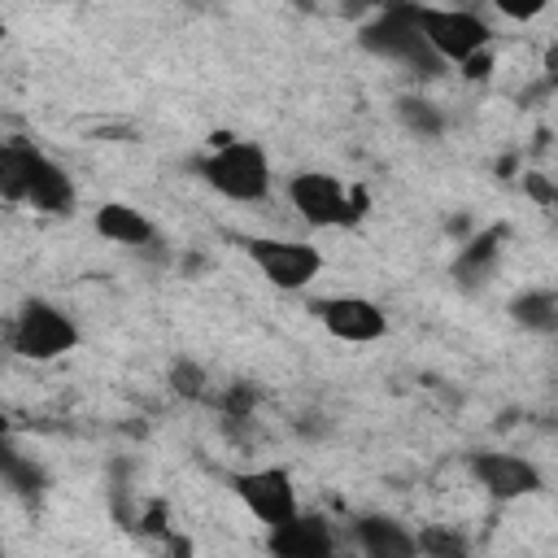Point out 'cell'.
Instances as JSON below:
<instances>
[{"mask_svg": "<svg viewBox=\"0 0 558 558\" xmlns=\"http://www.w3.org/2000/svg\"><path fill=\"white\" fill-rule=\"evenodd\" d=\"M0 196L13 205H35L39 214H52V218L74 214L78 205V192L65 166L26 140L0 144Z\"/></svg>", "mask_w": 558, "mask_h": 558, "instance_id": "6da1fadb", "label": "cell"}, {"mask_svg": "<svg viewBox=\"0 0 558 558\" xmlns=\"http://www.w3.org/2000/svg\"><path fill=\"white\" fill-rule=\"evenodd\" d=\"M192 174L214 187L218 196L235 201V205H257L270 196V157L262 144L253 140H218L209 153L192 157Z\"/></svg>", "mask_w": 558, "mask_h": 558, "instance_id": "7a4b0ae2", "label": "cell"}, {"mask_svg": "<svg viewBox=\"0 0 558 558\" xmlns=\"http://www.w3.org/2000/svg\"><path fill=\"white\" fill-rule=\"evenodd\" d=\"M357 44L371 57H384V61L405 65L410 74H440L445 70V61L432 52V44L423 39V31L414 22V4H388V9H379L357 31Z\"/></svg>", "mask_w": 558, "mask_h": 558, "instance_id": "3957f363", "label": "cell"}, {"mask_svg": "<svg viewBox=\"0 0 558 558\" xmlns=\"http://www.w3.org/2000/svg\"><path fill=\"white\" fill-rule=\"evenodd\" d=\"M288 201H292V209L310 227H331V231L357 227L366 218V209H371V201H366L362 187H344L327 170H301V174H292L288 179Z\"/></svg>", "mask_w": 558, "mask_h": 558, "instance_id": "277c9868", "label": "cell"}, {"mask_svg": "<svg viewBox=\"0 0 558 558\" xmlns=\"http://www.w3.org/2000/svg\"><path fill=\"white\" fill-rule=\"evenodd\" d=\"M9 344L26 362H57L78 349V323L61 305H52L44 296H26L22 310L13 314Z\"/></svg>", "mask_w": 558, "mask_h": 558, "instance_id": "5b68a950", "label": "cell"}, {"mask_svg": "<svg viewBox=\"0 0 558 558\" xmlns=\"http://www.w3.org/2000/svg\"><path fill=\"white\" fill-rule=\"evenodd\" d=\"M414 22L432 52L445 65H466L471 57L488 52V22L471 9H436V4H414Z\"/></svg>", "mask_w": 558, "mask_h": 558, "instance_id": "8992f818", "label": "cell"}, {"mask_svg": "<svg viewBox=\"0 0 558 558\" xmlns=\"http://www.w3.org/2000/svg\"><path fill=\"white\" fill-rule=\"evenodd\" d=\"M244 257L262 270V279L279 292H301L323 275V253L301 240H275V235H240Z\"/></svg>", "mask_w": 558, "mask_h": 558, "instance_id": "52a82bcc", "label": "cell"}, {"mask_svg": "<svg viewBox=\"0 0 558 558\" xmlns=\"http://www.w3.org/2000/svg\"><path fill=\"white\" fill-rule=\"evenodd\" d=\"M231 493L244 501V510L270 532L279 523H288L292 514H301L296 501V484L288 466H257V471H240L231 475Z\"/></svg>", "mask_w": 558, "mask_h": 558, "instance_id": "ba28073f", "label": "cell"}, {"mask_svg": "<svg viewBox=\"0 0 558 558\" xmlns=\"http://www.w3.org/2000/svg\"><path fill=\"white\" fill-rule=\"evenodd\" d=\"M466 471L493 501H519L545 488V475L536 471V462H527L523 453H506V449H475L466 458Z\"/></svg>", "mask_w": 558, "mask_h": 558, "instance_id": "9c48e42d", "label": "cell"}, {"mask_svg": "<svg viewBox=\"0 0 558 558\" xmlns=\"http://www.w3.org/2000/svg\"><path fill=\"white\" fill-rule=\"evenodd\" d=\"M314 318L344 344H375L388 336V314L371 296H323L314 301Z\"/></svg>", "mask_w": 558, "mask_h": 558, "instance_id": "30bf717a", "label": "cell"}, {"mask_svg": "<svg viewBox=\"0 0 558 558\" xmlns=\"http://www.w3.org/2000/svg\"><path fill=\"white\" fill-rule=\"evenodd\" d=\"M266 554L270 558H336V532L323 514L301 510L288 523L266 532Z\"/></svg>", "mask_w": 558, "mask_h": 558, "instance_id": "8fae6325", "label": "cell"}, {"mask_svg": "<svg viewBox=\"0 0 558 558\" xmlns=\"http://www.w3.org/2000/svg\"><path fill=\"white\" fill-rule=\"evenodd\" d=\"M349 536L362 558H418V532H410L392 514H357Z\"/></svg>", "mask_w": 558, "mask_h": 558, "instance_id": "7c38bea8", "label": "cell"}, {"mask_svg": "<svg viewBox=\"0 0 558 558\" xmlns=\"http://www.w3.org/2000/svg\"><path fill=\"white\" fill-rule=\"evenodd\" d=\"M92 227H96L105 240L126 244V248H135V253H148L153 244H161V235H157V227L148 222V214H140L135 205H122V201H105V205L92 214Z\"/></svg>", "mask_w": 558, "mask_h": 558, "instance_id": "4fadbf2b", "label": "cell"}, {"mask_svg": "<svg viewBox=\"0 0 558 558\" xmlns=\"http://www.w3.org/2000/svg\"><path fill=\"white\" fill-rule=\"evenodd\" d=\"M0 466H4V484H9L17 497H26V501H39V497H44V484H48L44 466H39L35 458H22L13 440H4V449H0Z\"/></svg>", "mask_w": 558, "mask_h": 558, "instance_id": "5bb4252c", "label": "cell"}, {"mask_svg": "<svg viewBox=\"0 0 558 558\" xmlns=\"http://www.w3.org/2000/svg\"><path fill=\"white\" fill-rule=\"evenodd\" d=\"M510 318H514L523 331L549 336V331H558V296H554V292H541V288L519 292V296L510 301Z\"/></svg>", "mask_w": 558, "mask_h": 558, "instance_id": "9a60e30c", "label": "cell"}, {"mask_svg": "<svg viewBox=\"0 0 558 558\" xmlns=\"http://www.w3.org/2000/svg\"><path fill=\"white\" fill-rule=\"evenodd\" d=\"M397 118L418 140H436L445 131V113L432 100H423V96H397Z\"/></svg>", "mask_w": 558, "mask_h": 558, "instance_id": "2e32d148", "label": "cell"}, {"mask_svg": "<svg viewBox=\"0 0 558 558\" xmlns=\"http://www.w3.org/2000/svg\"><path fill=\"white\" fill-rule=\"evenodd\" d=\"M418 558H471V541L458 527L423 523L418 527Z\"/></svg>", "mask_w": 558, "mask_h": 558, "instance_id": "e0dca14e", "label": "cell"}, {"mask_svg": "<svg viewBox=\"0 0 558 558\" xmlns=\"http://www.w3.org/2000/svg\"><path fill=\"white\" fill-rule=\"evenodd\" d=\"M209 375H205V366L201 362H192V357H174V366H170V388L179 392V397H187V401H201L209 388Z\"/></svg>", "mask_w": 558, "mask_h": 558, "instance_id": "ac0fdd59", "label": "cell"}, {"mask_svg": "<svg viewBox=\"0 0 558 558\" xmlns=\"http://www.w3.org/2000/svg\"><path fill=\"white\" fill-rule=\"evenodd\" d=\"M493 257H497V244H493V235H480L462 257H458V275L466 279V283H475V275H480V266H488L493 270Z\"/></svg>", "mask_w": 558, "mask_h": 558, "instance_id": "d6986e66", "label": "cell"}, {"mask_svg": "<svg viewBox=\"0 0 558 558\" xmlns=\"http://www.w3.org/2000/svg\"><path fill=\"white\" fill-rule=\"evenodd\" d=\"M222 410H227V418H244V414L253 410V388H244V384H231V392H227Z\"/></svg>", "mask_w": 558, "mask_h": 558, "instance_id": "ffe728a7", "label": "cell"}, {"mask_svg": "<svg viewBox=\"0 0 558 558\" xmlns=\"http://www.w3.org/2000/svg\"><path fill=\"white\" fill-rule=\"evenodd\" d=\"M462 70H466V78H484V74L493 70V52H480V57H471Z\"/></svg>", "mask_w": 558, "mask_h": 558, "instance_id": "44dd1931", "label": "cell"}, {"mask_svg": "<svg viewBox=\"0 0 558 558\" xmlns=\"http://www.w3.org/2000/svg\"><path fill=\"white\" fill-rule=\"evenodd\" d=\"M166 558H196V549H192V541H187V536L170 532V549H166Z\"/></svg>", "mask_w": 558, "mask_h": 558, "instance_id": "7402d4cb", "label": "cell"}, {"mask_svg": "<svg viewBox=\"0 0 558 558\" xmlns=\"http://www.w3.org/2000/svg\"><path fill=\"white\" fill-rule=\"evenodd\" d=\"M545 4H527V9H519V4H501V13H510V17H536Z\"/></svg>", "mask_w": 558, "mask_h": 558, "instance_id": "603a6c76", "label": "cell"}, {"mask_svg": "<svg viewBox=\"0 0 558 558\" xmlns=\"http://www.w3.org/2000/svg\"><path fill=\"white\" fill-rule=\"evenodd\" d=\"M549 70H554V74H549V78H554V83H558V57H554V61H549Z\"/></svg>", "mask_w": 558, "mask_h": 558, "instance_id": "cb8c5ba5", "label": "cell"}]
</instances>
